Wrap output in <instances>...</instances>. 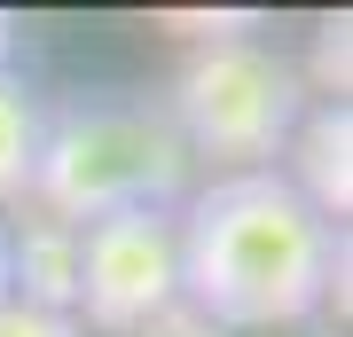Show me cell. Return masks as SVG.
I'll use <instances>...</instances> for the list:
<instances>
[{"mask_svg":"<svg viewBox=\"0 0 353 337\" xmlns=\"http://www.w3.org/2000/svg\"><path fill=\"white\" fill-rule=\"evenodd\" d=\"M8 48H16V16L0 8V71H8Z\"/></svg>","mask_w":353,"mask_h":337,"instance_id":"8","label":"cell"},{"mask_svg":"<svg viewBox=\"0 0 353 337\" xmlns=\"http://www.w3.org/2000/svg\"><path fill=\"white\" fill-rule=\"evenodd\" d=\"M0 337H79V322L55 314V306H32L16 290H0Z\"/></svg>","mask_w":353,"mask_h":337,"instance_id":"7","label":"cell"},{"mask_svg":"<svg viewBox=\"0 0 353 337\" xmlns=\"http://www.w3.org/2000/svg\"><path fill=\"white\" fill-rule=\"evenodd\" d=\"M290 150H299V173H283V181L299 188L330 227H338V220L353 212V110H345V102L306 110L299 134H290Z\"/></svg>","mask_w":353,"mask_h":337,"instance_id":"5","label":"cell"},{"mask_svg":"<svg viewBox=\"0 0 353 337\" xmlns=\"http://www.w3.org/2000/svg\"><path fill=\"white\" fill-rule=\"evenodd\" d=\"M39 134H48V110L32 102V87L16 71H0V204H8V196H32Z\"/></svg>","mask_w":353,"mask_h":337,"instance_id":"6","label":"cell"},{"mask_svg":"<svg viewBox=\"0 0 353 337\" xmlns=\"http://www.w3.org/2000/svg\"><path fill=\"white\" fill-rule=\"evenodd\" d=\"M32 204L48 227H94L118 212H181L189 204V150L173 118L150 102H79L48 118L32 165Z\"/></svg>","mask_w":353,"mask_h":337,"instance_id":"2","label":"cell"},{"mask_svg":"<svg viewBox=\"0 0 353 337\" xmlns=\"http://www.w3.org/2000/svg\"><path fill=\"white\" fill-rule=\"evenodd\" d=\"M306 110V71L267 39H204L165 102L189 165L212 157L220 173H275Z\"/></svg>","mask_w":353,"mask_h":337,"instance_id":"3","label":"cell"},{"mask_svg":"<svg viewBox=\"0 0 353 337\" xmlns=\"http://www.w3.org/2000/svg\"><path fill=\"white\" fill-rule=\"evenodd\" d=\"M181 306L220 329H299L338 283V227L283 173H212L173 212Z\"/></svg>","mask_w":353,"mask_h":337,"instance_id":"1","label":"cell"},{"mask_svg":"<svg viewBox=\"0 0 353 337\" xmlns=\"http://www.w3.org/2000/svg\"><path fill=\"white\" fill-rule=\"evenodd\" d=\"M71 306L94 329L134 337L181 306V236L173 212H118L71 227Z\"/></svg>","mask_w":353,"mask_h":337,"instance_id":"4","label":"cell"}]
</instances>
